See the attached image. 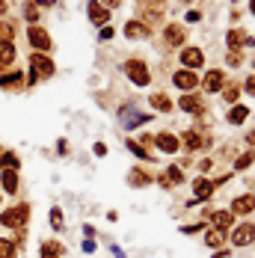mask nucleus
<instances>
[{
    "mask_svg": "<svg viewBox=\"0 0 255 258\" xmlns=\"http://www.w3.org/2000/svg\"><path fill=\"white\" fill-rule=\"evenodd\" d=\"M39 9H48V6H56V0H33Z\"/></svg>",
    "mask_w": 255,
    "mask_h": 258,
    "instance_id": "48",
    "label": "nucleus"
},
{
    "mask_svg": "<svg viewBox=\"0 0 255 258\" xmlns=\"http://www.w3.org/2000/svg\"><path fill=\"white\" fill-rule=\"evenodd\" d=\"M205 217L211 220V229H220V232H229L231 223H234L231 211H205Z\"/></svg>",
    "mask_w": 255,
    "mask_h": 258,
    "instance_id": "14",
    "label": "nucleus"
},
{
    "mask_svg": "<svg viewBox=\"0 0 255 258\" xmlns=\"http://www.w3.org/2000/svg\"><path fill=\"white\" fill-rule=\"evenodd\" d=\"M83 252H95V237H86L83 240Z\"/></svg>",
    "mask_w": 255,
    "mask_h": 258,
    "instance_id": "44",
    "label": "nucleus"
},
{
    "mask_svg": "<svg viewBox=\"0 0 255 258\" xmlns=\"http://www.w3.org/2000/svg\"><path fill=\"white\" fill-rule=\"evenodd\" d=\"M86 15H89V21L95 27H107V21H110V9H104L98 0H89L86 3Z\"/></svg>",
    "mask_w": 255,
    "mask_h": 258,
    "instance_id": "17",
    "label": "nucleus"
},
{
    "mask_svg": "<svg viewBox=\"0 0 255 258\" xmlns=\"http://www.w3.org/2000/svg\"><path fill=\"white\" fill-rule=\"evenodd\" d=\"M24 18L30 21V24H36V21H39V6H36L33 0H27V3H24Z\"/></svg>",
    "mask_w": 255,
    "mask_h": 258,
    "instance_id": "37",
    "label": "nucleus"
},
{
    "mask_svg": "<svg viewBox=\"0 0 255 258\" xmlns=\"http://www.w3.org/2000/svg\"><path fill=\"white\" fill-rule=\"evenodd\" d=\"M39 258H62V246L56 240H42L39 246Z\"/></svg>",
    "mask_w": 255,
    "mask_h": 258,
    "instance_id": "26",
    "label": "nucleus"
},
{
    "mask_svg": "<svg viewBox=\"0 0 255 258\" xmlns=\"http://www.w3.org/2000/svg\"><path fill=\"white\" fill-rule=\"evenodd\" d=\"M249 12L255 15V0H249Z\"/></svg>",
    "mask_w": 255,
    "mask_h": 258,
    "instance_id": "54",
    "label": "nucleus"
},
{
    "mask_svg": "<svg viewBox=\"0 0 255 258\" xmlns=\"http://www.w3.org/2000/svg\"><path fill=\"white\" fill-rule=\"evenodd\" d=\"M246 143H249V149L255 152V131H249V134H246Z\"/></svg>",
    "mask_w": 255,
    "mask_h": 258,
    "instance_id": "52",
    "label": "nucleus"
},
{
    "mask_svg": "<svg viewBox=\"0 0 255 258\" xmlns=\"http://www.w3.org/2000/svg\"><path fill=\"white\" fill-rule=\"evenodd\" d=\"M226 62H229L231 69H237V66L243 62V56H240V51H229V56H226Z\"/></svg>",
    "mask_w": 255,
    "mask_h": 258,
    "instance_id": "38",
    "label": "nucleus"
},
{
    "mask_svg": "<svg viewBox=\"0 0 255 258\" xmlns=\"http://www.w3.org/2000/svg\"><path fill=\"white\" fill-rule=\"evenodd\" d=\"M83 234H86V237H95V226H89V223H86V226H83Z\"/></svg>",
    "mask_w": 255,
    "mask_h": 258,
    "instance_id": "51",
    "label": "nucleus"
},
{
    "mask_svg": "<svg viewBox=\"0 0 255 258\" xmlns=\"http://www.w3.org/2000/svg\"><path fill=\"white\" fill-rule=\"evenodd\" d=\"M122 72L128 75V80H131L134 86H149V83H152V72H149V66H146L143 59H125Z\"/></svg>",
    "mask_w": 255,
    "mask_h": 258,
    "instance_id": "5",
    "label": "nucleus"
},
{
    "mask_svg": "<svg viewBox=\"0 0 255 258\" xmlns=\"http://www.w3.org/2000/svg\"><path fill=\"white\" fill-rule=\"evenodd\" d=\"M255 211V193H243V196H237L234 202H231V214L234 217H246V214H252Z\"/></svg>",
    "mask_w": 255,
    "mask_h": 258,
    "instance_id": "19",
    "label": "nucleus"
},
{
    "mask_svg": "<svg viewBox=\"0 0 255 258\" xmlns=\"http://www.w3.org/2000/svg\"><path fill=\"white\" fill-rule=\"evenodd\" d=\"M205 243H208L211 249H220V246L226 243V232H220V229H208V234H205Z\"/></svg>",
    "mask_w": 255,
    "mask_h": 258,
    "instance_id": "30",
    "label": "nucleus"
},
{
    "mask_svg": "<svg viewBox=\"0 0 255 258\" xmlns=\"http://www.w3.org/2000/svg\"><path fill=\"white\" fill-rule=\"evenodd\" d=\"M48 220H51L53 232H62V226H66V220H62V211H59V208H51V214H48Z\"/></svg>",
    "mask_w": 255,
    "mask_h": 258,
    "instance_id": "36",
    "label": "nucleus"
},
{
    "mask_svg": "<svg viewBox=\"0 0 255 258\" xmlns=\"http://www.w3.org/2000/svg\"><path fill=\"white\" fill-rule=\"evenodd\" d=\"M12 39H15V27L9 24V21H0V45H6Z\"/></svg>",
    "mask_w": 255,
    "mask_h": 258,
    "instance_id": "35",
    "label": "nucleus"
},
{
    "mask_svg": "<svg viewBox=\"0 0 255 258\" xmlns=\"http://www.w3.org/2000/svg\"><path fill=\"white\" fill-rule=\"evenodd\" d=\"M184 3H190V0H184Z\"/></svg>",
    "mask_w": 255,
    "mask_h": 258,
    "instance_id": "58",
    "label": "nucleus"
},
{
    "mask_svg": "<svg viewBox=\"0 0 255 258\" xmlns=\"http://www.w3.org/2000/svg\"><path fill=\"white\" fill-rule=\"evenodd\" d=\"M0 166H3V169H18L21 160H18L15 152H3V155H0Z\"/></svg>",
    "mask_w": 255,
    "mask_h": 258,
    "instance_id": "34",
    "label": "nucleus"
},
{
    "mask_svg": "<svg viewBox=\"0 0 255 258\" xmlns=\"http://www.w3.org/2000/svg\"><path fill=\"white\" fill-rule=\"evenodd\" d=\"M252 214H255V211H252Z\"/></svg>",
    "mask_w": 255,
    "mask_h": 258,
    "instance_id": "60",
    "label": "nucleus"
},
{
    "mask_svg": "<svg viewBox=\"0 0 255 258\" xmlns=\"http://www.w3.org/2000/svg\"><path fill=\"white\" fill-rule=\"evenodd\" d=\"M6 9H9V0H0V18L6 15Z\"/></svg>",
    "mask_w": 255,
    "mask_h": 258,
    "instance_id": "53",
    "label": "nucleus"
},
{
    "mask_svg": "<svg viewBox=\"0 0 255 258\" xmlns=\"http://www.w3.org/2000/svg\"><path fill=\"white\" fill-rule=\"evenodd\" d=\"M27 42L33 45L36 53H51L53 51V36L42 24H30L27 27Z\"/></svg>",
    "mask_w": 255,
    "mask_h": 258,
    "instance_id": "4",
    "label": "nucleus"
},
{
    "mask_svg": "<svg viewBox=\"0 0 255 258\" xmlns=\"http://www.w3.org/2000/svg\"><path fill=\"white\" fill-rule=\"evenodd\" d=\"M252 163H255V152H243V155H237V157H234V169H237V172L249 169Z\"/></svg>",
    "mask_w": 255,
    "mask_h": 258,
    "instance_id": "32",
    "label": "nucleus"
},
{
    "mask_svg": "<svg viewBox=\"0 0 255 258\" xmlns=\"http://www.w3.org/2000/svg\"><path fill=\"white\" fill-rule=\"evenodd\" d=\"M18 187H21V175H18V169H0V190H3V193L15 196Z\"/></svg>",
    "mask_w": 255,
    "mask_h": 258,
    "instance_id": "15",
    "label": "nucleus"
},
{
    "mask_svg": "<svg viewBox=\"0 0 255 258\" xmlns=\"http://www.w3.org/2000/svg\"><path fill=\"white\" fill-rule=\"evenodd\" d=\"M178 107L184 110V113H190V116H208L202 98H199L196 92H184V95H181V101H178Z\"/></svg>",
    "mask_w": 255,
    "mask_h": 258,
    "instance_id": "9",
    "label": "nucleus"
},
{
    "mask_svg": "<svg viewBox=\"0 0 255 258\" xmlns=\"http://www.w3.org/2000/svg\"><path fill=\"white\" fill-rule=\"evenodd\" d=\"M92 152H95L98 157H104V155H107V146H104V143H95V146H92Z\"/></svg>",
    "mask_w": 255,
    "mask_h": 258,
    "instance_id": "47",
    "label": "nucleus"
},
{
    "mask_svg": "<svg viewBox=\"0 0 255 258\" xmlns=\"http://www.w3.org/2000/svg\"><path fill=\"white\" fill-rule=\"evenodd\" d=\"M56 152L66 155V152H69V140H59V143H56Z\"/></svg>",
    "mask_w": 255,
    "mask_h": 258,
    "instance_id": "49",
    "label": "nucleus"
},
{
    "mask_svg": "<svg viewBox=\"0 0 255 258\" xmlns=\"http://www.w3.org/2000/svg\"><path fill=\"white\" fill-rule=\"evenodd\" d=\"M125 146H128V149H131V152H134V155H137V157H140L143 163H154L152 152H146V146H140L137 140H125Z\"/></svg>",
    "mask_w": 255,
    "mask_h": 258,
    "instance_id": "29",
    "label": "nucleus"
},
{
    "mask_svg": "<svg viewBox=\"0 0 255 258\" xmlns=\"http://www.w3.org/2000/svg\"><path fill=\"white\" fill-rule=\"evenodd\" d=\"M181 66H184V69H190V72L202 69V66H205L202 48H196V45H190V48H181Z\"/></svg>",
    "mask_w": 255,
    "mask_h": 258,
    "instance_id": "7",
    "label": "nucleus"
},
{
    "mask_svg": "<svg viewBox=\"0 0 255 258\" xmlns=\"http://www.w3.org/2000/svg\"><path fill=\"white\" fill-rule=\"evenodd\" d=\"M98 3H101L104 9H119L122 6V0H98Z\"/></svg>",
    "mask_w": 255,
    "mask_h": 258,
    "instance_id": "42",
    "label": "nucleus"
},
{
    "mask_svg": "<svg viewBox=\"0 0 255 258\" xmlns=\"http://www.w3.org/2000/svg\"><path fill=\"white\" fill-rule=\"evenodd\" d=\"M0 202H3V193H0Z\"/></svg>",
    "mask_w": 255,
    "mask_h": 258,
    "instance_id": "57",
    "label": "nucleus"
},
{
    "mask_svg": "<svg viewBox=\"0 0 255 258\" xmlns=\"http://www.w3.org/2000/svg\"><path fill=\"white\" fill-rule=\"evenodd\" d=\"M154 146L160 149V152H166V155H175L181 149V140L175 134H169V131H163V134H154Z\"/></svg>",
    "mask_w": 255,
    "mask_h": 258,
    "instance_id": "16",
    "label": "nucleus"
},
{
    "mask_svg": "<svg viewBox=\"0 0 255 258\" xmlns=\"http://www.w3.org/2000/svg\"><path fill=\"white\" fill-rule=\"evenodd\" d=\"M246 119H249V107L246 104H231L229 113H226V122L229 125H243Z\"/></svg>",
    "mask_w": 255,
    "mask_h": 258,
    "instance_id": "23",
    "label": "nucleus"
},
{
    "mask_svg": "<svg viewBox=\"0 0 255 258\" xmlns=\"http://www.w3.org/2000/svg\"><path fill=\"white\" fill-rule=\"evenodd\" d=\"M163 12H166V0H140V18L143 24L152 30L154 24L163 21Z\"/></svg>",
    "mask_w": 255,
    "mask_h": 258,
    "instance_id": "2",
    "label": "nucleus"
},
{
    "mask_svg": "<svg viewBox=\"0 0 255 258\" xmlns=\"http://www.w3.org/2000/svg\"><path fill=\"white\" fill-rule=\"evenodd\" d=\"M226 45H229V51H240V48H252L255 39L249 33H243V30H229V36H226Z\"/></svg>",
    "mask_w": 255,
    "mask_h": 258,
    "instance_id": "13",
    "label": "nucleus"
},
{
    "mask_svg": "<svg viewBox=\"0 0 255 258\" xmlns=\"http://www.w3.org/2000/svg\"><path fill=\"white\" fill-rule=\"evenodd\" d=\"M152 119L154 116H146V113H128V116H122V125L125 128H140V125H146Z\"/></svg>",
    "mask_w": 255,
    "mask_h": 258,
    "instance_id": "27",
    "label": "nucleus"
},
{
    "mask_svg": "<svg viewBox=\"0 0 255 258\" xmlns=\"http://www.w3.org/2000/svg\"><path fill=\"white\" fill-rule=\"evenodd\" d=\"M149 104H152L157 113H172V110H175V101H172L166 92H152V95H149Z\"/></svg>",
    "mask_w": 255,
    "mask_h": 258,
    "instance_id": "22",
    "label": "nucleus"
},
{
    "mask_svg": "<svg viewBox=\"0 0 255 258\" xmlns=\"http://www.w3.org/2000/svg\"><path fill=\"white\" fill-rule=\"evenodd\" d=\"M140 146H154V134H143L140 137Z\"/></svg>",
    "mask_w": 255,
    "mask_h": 258,
    "instance_id": "46",
    "label": "nucleus"
},
{
    "mask_svg": "<svg viewBox=\"0 0 255 258\" xmlns=\"http://www.w3.org/2000/svg\"><path fill=\"white\" fill-rule=\"evenodd\" d=\"M214 196V181L211 178H196L193 181V199H190V205L193 202H208Z\"/></svg>",
    "mask_w": 255,
    "mask_h": 258,
    "instance_id": "18",
    "label": "nucleus"
},
{
    "mask_svg": "<svg viewBox=\"0 0 255 258\" xmlns=\"http://www.w3.org/2000/svg\"><path fill=\"white\" fill-rule=\"evenodd\" d=\"M15 45L12 42H6V45H0V69H9L12 62H15Z\"/></svg>",
    "mask_w": 255,
    "mask_h": 258,
    "instance_id": "28",
    "label": "nucleus"
},
{
    "mask_svg": "<svg viewBox=\"0 0 255 258\" xmlns=\"http://www.w3.org/2000/svg\"><path fill=\"white\" fill-rule=\"evenodd\" d=\"M252 69H255V56H252Z\"/></svg>",
    "mask_w": 255,
    "mask_h": 258,
    "instance_id": "55",
    "label": "nucleus"
},
{
    "mask_svg": "<svg viewBox=\"0 0 255 258\" xmlns=\"http://www.w3.org/2000/svg\"><path fill=\"white\" fill-rule=\"evenodd\" d=\"M163 42H166L169 48H181V45L187 42V27L184 24H166L163 27Z\"/></svg>",
    "mask_w": 255,
    "mask_h": 258,
    "instance_id": "8",
    "label": "nucleus"
},
{
    "mask_svg": "<svg viewBox=\"0 0 255 258\" xmlns=\"http://www.w3.org/2000/svg\"><path fill=\"white\" fill-rule=\"evenodd\" d=\"M243 89H246L249 95H255V75H252V78H246V83H243Z\"/></svg>",
    "mask_w": 255,
    "mask_h": 258,
    "instance_id": "45",
    "label": "nucleus"
},
{
    "mask_svg": "<svg viewBox=\"0 0 255 258\" xmlns=\"http://www.w3.org/2000/svg\"><path fill=\"white\" fill-rule=\"evenodd\" d=\"M226 86V75L220 72V69H211L208 75H205V80H202V89L205 92H220Z\"/></svg>",
    "mask_w": 255,
    "mask_h": 258,
    "instance_id": "21",
    "label": "nucleus"
},
{
    "mask_svg": "<svg viewBox=\"0 0 255 258\" xmlns=\"http://www.w3.org/2000/svg\"><path fill=\"white\" fill-rule=\"evenodd\" d=\"M0 86H3V92H21L27 86V72H21V69L0 72Z\"/></svg>",
    "mask_w": 255,
    "mask_h": 258,
    "instance_id": "6",
    "label": "nucleus"
},
{
    "mask_svg": "<svg viewBox=\"0 0 255 258\" xmlns=\"http://www.w3.org/2000/svg\"><path fill=\"white\" fill-rule=\"evenodd\" d=\"M0 72H3V69H0Z\"/></svg>",
    "mask_w": 255,
    "mask_h": 258,
    "instance_id": "59",
    "label": "nucleus"
},
{
    "mask_svg": "<svg viewBox=\"0 0 255 258\" xmlns=\"http://www.w3.org/2000/svg\"><path fill=\"white\" fill-rule=\"evenodd\" d=\"M184 21H190V24H196V21H202V12H199V9H190Z\"/></svg>",
    "mask_w": 255,
    "mask_h": 258,
    "instance_id": "40",
    "label": "nucleus"
},
{
    "mask_svg": "<svg viewBox=\"0 0 255 258\" xmlns=\"http://www.w3.org/2000/svg\"><path fill=\"white\" fill-rule=\"evenodd\" d=\"M231 243H234V246H249V243H255V226L252 223L234 226V229H231Z\"/></svg>",
    "mask_w": 255,
    "mask_h": 258,
    "instance_id": "10",
    "label": "nucleus"
},
{
    "mask_svg": "<svg viewBox=\"0 0 255 258\" xmlns=\"http://www.w3.org/2000/svg\"><path fill=\"white\" fill-rule=\"evenodd\" d=\"M211 166H214V160H211V157H205L202 163H199V169H202V172H208V169H211Z\"/></svg>",
    "mask_w": 255,
    "mask_h": 258,
    "instance_id": "50",
    "label": "nucleus"
},
{
    "mask_svg": "<svg viewBox=\"0 0 255 258\" xmlns=\"http://www.w3.org/2000/svg\"><path fill=\"white\" fill-rule=\"evenodd\" d=\"M149 33H152V30L143 24V21H137V18L125 24V39H134V42H137V39H149Z\"/></svg>",
    "mask_w": 255,
    "mask_h": 258,
    "instance_id": "25",
    "label": "nucleus"
},
{
    "mask_svg": "<svg viewBox=\"0 0 255 258\" xmlns=\"http://www.w3.org/2000/svg\"><path fill=\"white\" fill-rule=\"evenodd\" d=\"M157 184L160 187H175V184H184V172H181V166H166L160 175H157Z\"/></svg>",
    "mask_w": 255,
    "mask_h": 258,
    "instance_id": "20",
    "label": "nucleus"
},
{
    "mask_svg": "<svg viewBox=\"0 0 255 258\" xmlns=\"http://www.w3.org/2000/svg\"><path fill=\"white\" fill-rule=\"evenodd\" d=\"M27 223H30V205L27 202H18V205L6 208L3 214H0V226L3 229H27Z\"/></svg>",
    "mask_w": 255,
    "mask_h": 258,
    "instance_id": "1",
    "label": "nucleus"
},
{
    "mask_svg": "<svg viewBox=\"0 0 255 258\" xmlns=\"http://www.w3.org/2000/svg\"><path fill=\"white\" fill-rule=\"evenodd\" d=\"M220 92H223V101L237 104V98H240V83H226Z\"/></svg>",
    "mask_w": 255,
    "mask_h": 258,
    "instance_id": "31",
    "label": "nucleus"
},
{
    "mask_svg": "<svg viewBox=\"0 0 255 258\" xmlns=\"http://www.w3.org/2000/svg\"><path fill=\"white\" fill-rule=\"evenodd\" d=\"M12 243H15L18 249H21V246H27V229H18V237H15Z\"/></svg>",
    "mask_w": 255,
    "mask_h": 258,
    "instance_id": "39",
    "label": "nucleus"
},
{
    "mask_svg": "<svg viewBox=\"0 0 255 258\" xmlns=\"http://www.w3.org/2000/svg\"><path fill=\"white\" fill-rule=\"evenodd\" d=\"M172 83L178 86L181 92H193V89L199 86V75H196V72H190V69H178V72L172 75Z\"/></svg>",
    "mask_w": 255,
    "mask_h": 258,
    "instance_id": "11",
    "label": "nucleus"
},
{
    "mask_svg": "<svg viewBox=\"0 0 255 258\" xmlns=\"http://www.w3.org/2000/svg\"><path fill=\"white\" fill-rule=\"evenodd\" d=\"M0 258H18V246L9 237H0Z\"/></svg>",
    "mask_w": 255,
    "mask_h": 258,
    "instance_id": "33",
    "label": "nucleus"
},
{
    "mask_svg": "<svg viewBox=\"0 0 255 258\" xmlns=\"http://www.w3.org/2000/svg\"><path fill=\"white\" fill-rule=\"evenodd\" d=\"M27 66H30V75L36 80H48L53 78V72H56V66H53L51 53H30V59H27Z\"/></svg>",
    "mask_w": 255,
    "mask_h": 258,
    "instance_id": "3",
    "label": "nucleus"
},
{
    "mask_svg": "<svg viewBox=\"0 0 255 258\" xmlns=\"http://www.w3.org/2000/svg\"><path fill=\"white\" fill-rule=\"evenodd\" d=\"M184 143V149L187 152H202V149H211V140L205 137V134H199V131H184V137H181Z\"/></svg>",
    "mask_w": 255,
    "mask_h": 258,
    "instance_id": "12",
    "label": "nucleus"
},
{
    "mask_svg": "<svg viewBox=\"0 0 255 258\" xmlns=\"http://www.w3.org/2000/svg\"><path fill=\"white\" fill-rule=\"evenodd\" d=\"M0 155H3V146H0Z\"/></svg>",
    "mask_w": 255,
    "mask_h": 258,
    "instance_id": "56",
    "label": "nucleus"
},
{
    "mask_svg": "<svg viewBox=\"0 0 255 258\" xmlns=\"http://www.w3.org/2000/svg\"><path fill=\"white\" fill-rule=\"evenodd\" d=\"M113 36H116V30H113L110 24H107V27H101V39H104V42H107V39H113Z\"/></svg>",
    "mask_w": 255,
    "mask_h": 258,
    "instance_id": "43",
    "label": "nucleus"
},
{
    "mask_svg": "<svg viewBox=\"0 0 255 258\" xmlns=\"http://www.w3.org/2000/svg\"><path fill=\"white\" fill-rule=\"evenodd\" d=\"M205 226L202 223H196V226H181V234H196V232H202Z\"/></svg>",
    "mask_w": 255,
    "mask_h": 258,
    "instance_id": "41",
    "label": "nucleus"
},
{
    "mask_svg": "<svg viewBox=\"0 0 255 258\" xmlns=\"http://www.w3.org/2000/svg\"><path fill=\"white\" fill-rule=\"evenodd\" d=\"M152 181L154 178L146 172V169H143V166H134V169L128 172V184H131V187H137V190H140V187H149Z\"/></svg>",
    "mask_w": 255,
    "mask_h": 258,
    "instance_id": "24",
    "label": "nucleus"
}]
</instances>
